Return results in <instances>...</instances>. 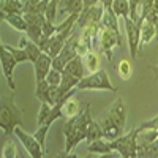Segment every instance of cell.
Masks as SVG:
<instances>
[{
    "label": "cell",
    "mask_w": 158,
    "mask_h": 158,
    "mask_svg": "<svg viewBox=\"0 0 158 158\" xmlns=\"http://www.w3.org/2000/svg\"><path fill=\"white\" fill-rule=\"evenodd\" d=\"M90 117H92L90 103H85L84 109L81 112L70 117L68 120L63 123V127H62V133L65 136V152H63V155H68V153L74 152V149L79 144L87 139V125H89Z\"/></svg>",
    "instance_id": "cell-1"
},
{
    "label": "cell",
    "mask_w": 158,
    "mask_h": 158,
    "mask_svg": "<svg viewBox=\"0 0 158 158\" xmlns=\"http://www.w3.org/2000/svg\"><path fill=\"white\" fill-rule=\"evenodd\" d=\"M100 125L103 128L104 138L109 141H114L123 135V128L127 125V108L122 98H117L108 108L106 114L100 120Z\"/></svg>",
    "instance_id": "cell-2"
},
{
    "label": "cell",
    "mask_w": 158,
    "mask_h": 158,
    "mask_svg": "<svg viewBox=\"0 0 158 158\" xmlns=\"http://www.w3.org/2000/svg\"><path fill=\"white\" fill-rule=\"evenodd\" d=\"M24 109L15 103L13 97H2V111H0V128H2V139L10 138L15 133L16 127L22 123Z\"/></svg>",
    "instance_id": "cell-3"
},
{
    "label": "cell",
    "mask_w": 158,
    "mask_h": 158,
    "mask_svg": "<svg viewBox=\"0 0 158 158\" xmlns=\"http://www.w3.org/2000/svg\"><path fill=\"white\" fill-rule=\"evenodd\" d=\"M77 90H108V92H117V87L111 82L108 76V71L100 68L98 71L92 73L89 76H84L79 84L76 85Z\"/></svg>",
    "instance_id": "cell-4"
},
{
    "label": "cell",
    "mask_w": 158,
    "mask_h": 158,
    "mask_svg": "<svg viewBox=\"0 0 158 158\" xmlns=\"http://www.w3.org/2000/svg\"><path fill=\"white\" fill-rule=\"evenodd\" d=\"M98 46L101 49V54L106 57V60H109L112 63V48L114 46H118V48L123 46L122 35L115 33L112 29H109L104 24H101L100 32H98Z\"/></svg>",
    "instance_id": "cell-5"
},
{
    "label": "cell",
    "mask_w": 158,
    "mask_h": 158,
    "mask_svg": "<svg viewBox=\"0 0 158 158\" xmlns=\"http://www.w3.org/2000/svg\"><path fill=\"white\" fill-rule=\"evenodd\" d=\"M111 146H112V152H118L122 156L125 158H135L138 156V130L133 128L127 135L118 136L117 139L111 141Z\"/></svg>",
    "instance_id": "cell-6"
},
{
    "label": "cell",
    "mask_w": 158,
    "mask_h": 158,
    "mask_svg": "<svg viewBox=\"0 0 158 158\" xmlns=\"http://www.w3.org/2000/svg\"><path fill=\"white\" fill-rule=\"evenodd\" d=\"M79 38H81V36H77V35L73 33V35L67 40V43L63 44L62 51L59 52L54 59H52V68H56V70H59V71H63V68L67 67V63L77 56Z\"/></svg>",
    "instance_id": "cell-7"
},
{
    "label": "cell",
    "mask_w": 158,
    "mask_h": 158,
    "mask_svg": "<svg viewBox=\"0 0 158 158\" xmlns=\"http://www.w3.org/2000/svg\"><path fill=\"white\" fill-rule=\"evenodd\" d=\"M73 35V29H67V30H60V32H56L52 36H49L48 40H43L40 43V48H41L43 52L49 54L52 59H54L59 52L62 51L63 44L67 43V40Z\"/></svg>",
    "instance_id": "cell-8"
},
{
    "label": "cell",
    "mask_w": 158,
    "mask_h": 158,
    "mask_svg": "<svg viewBox=\"0 0 158 158\" xmlns=\"http://www.w3.org/2000/svg\"><path fill=\"white\" fill-rule=\"evenodd\" d=\"M24 18L27 21V35L32 41H35L36 44L41 43L43 40V24L48 19L44 13H24Z\"/></svg>",
    "instance_id": "cell-9"
},
{
    "label": "cell",
    "mask_w": 158,
    "mask_h": 158,
    "mask_svg": "<svg viewBox=\"0 0 158 158\" xmlns=\"http://www.w3.org/2000/svg\"><path fill=\"white\" fill-rule=\"evenodd\" d=\"M125 21V30H127V38H128V49L131 59H136L139 54V44H141V21H133L130 16L123 18Z\"/></svg>",
    "instance_id": "cell-10"
},
{
    "label": "cell",
    "mask_w": 158,
    "mask_h": 158,
    "mask_svg": "<svg viewBox=\"0 0 158 158\" xmlns=\"http://www.w3.org/2000/svg\"><path fill=\"white\" fill-rule=\"evenodd\" d=\"M15 135H16L18 139L22 142L24 149L27 150V153H29L32 158H43V156H46V150L41 147V144L38 142V139H36L33 135H29L27 131H24L21 127H16Z\"/></svg>",
    "instance_id": "cell-11"
},
{
    "label": "cell",
    "mask_w": 158,
    "mask_h": 158,
    "mask_svg": "<svg viewBox=\"0 0 158 158\" xmlns=\"http://www.w3.org/2000/svg\"><path fill=\"white\" fill-rule=\"evenodd\" d=\"M104 15V5L100 2L97 5H92L84 8L81 13H79L77 18V27L84 29L89 24H101V18Z\"/></svg>",
    "instance_id": "cell-12"
},
{
    "label": "cell",
    "mask_w": 158,
    "mask_h": 158,
    "mask_svg": "<svg viewBox=\"0 0 158 158\" xmlns=\"http://www.w3.org/2000/svg\"><path fill=\"white\" fill-rule=\"evenodd\" d=\"M35 97L41 103H49L51 106L59 101V85H51L48 81H40L35 84Z\"/></svg>",
    "instance_id": "cell-13"
},
{
    "label": "cell",
    "mask_w": 158,
    "mask_h": 158,
    "mask_svg": "<svg viewBox=\"0 0 158 158\" xmlns=\"http://www.w3.org/2000/svg\"><path fill=\"white\" fill-rule=\"evenodd\" d=\"M18 65V60L13 57V54L2 48V70H3V74L6 77V82H8V87L15 92L16 90V81H15V67Z\"/></svg>",
    "instance_id": "cell-14"
},
{
    "label": "cell",
    "mask_w": 158,
    "mask_h": 158,
    "mask_svg": "<svg viewBox=\"0 0 158 158\" xmlns=\"http://www.w3.org/2000/svg\"><path fill=\"white\" fill-rule=\"evenodd\" d=\"M100 25L101 24H89L82 29L79 43L85 46L89 51H94L95 46L98 44V32H100Z\"/></svg>",
    "instance_id": "cell-15"
},
{
    "label": "cell",
    "mask_w": 158,
    "mask_h": 158,
    "mask_svg": "<svg viewBox=\"0 0 158 158\" xmlns=\"http://www.w3.org/2000/svg\"><path fill=\"white\" fill-rule=\"evenodd\" d=\"M33 68H35V82L44 81L48 73L52 68V57L49 54H46V52H43V54L38 57V60L33 63Z\"/></svg>",
    "instance_id": "cell-16"
},
{
    "label": "cell",
    "mask_w": 158,
    "mask_h": 158,
    "mask_svg": "<svg viewBox=\"0 0 158 158\" xmlns=\"http://www.w3.org/2000/svg\"><path fill=\"white\" fill-rule=\"evenodd\" d=\"M76 92H77V89L74 87V89L71 90L70 97H68V98H65V101H63V108H62V111H63V115H67L68 118L73 117V115H76V114H79V112L84 109V106H81V101H79V98L74 95Z\"/></svg>",
    "instance_id": "cell-17"
},
{
    "label": "cell",
    "mask_w": 158,
    "mask_h": 158,
    "mask_svg": "<svg viewBox=\"0 0 158 158\" xmlns=\"http://www.w3.org/2000/svg\"><path fill=\"white\" fill-rule=\"evenodd\" d=\"M19 48L25 49V52H27V56H29V62H32V63H35L38 60V57L43 54L41 48H40L35 41H32L29 36H22L19 40Z\"/></svg>",
    "instance_id": "cell-18"
},
{
    "label": "cell",
    "mask_w": 158,
    "mask_h": 158,
    "mask_svg": "<svg viewBox=\"0 0 158 158\" xmlns=\"http://www.w3.org/2000/svg\"><path fill=\"white\" fill-rule=\"evenodd\" d=\"M2 19L6 21L13 29H16L19 32H27V21H25L22 13H10V15H5L2 13Z\"/></svg>",
    "instance_id": "cell-19"
},
{
    "label": "cell",
    "mask_w": 158,
    "mask_h": 158,
    "mask_svg": "<svg viewBox=\"0 0 158 158\" xmlns=\"http://www.w3.org/2000/svg\"><path fill=\"white\" fill-rule=\"evenodd\" d=\"M87 152L89 153H97V155H108L112 152V146H111V141L106 138H101L97 139L94 142L87 144Z\"/></svg>",
    "instance_id": "cell-20"
},
{
    "label": "cell",
    "mask_w": 158,
    "mask_h": 158,
    "mask_svg": "<svg viewBox=\"0 0 158 158\" xmlns=\"http://www.w3.org/2000/svg\"><path fill=\"white\" fill-rule=\"evenodd\" d=\"M153 38H156V27H155L153 22L146 19L141 24V44H139V49L147 46Z\"/></svg>",
    "instance_id": "cell-21"
},
{
    "label": "cell",
    "mask_w": 158,
    "mask_h": 158,
    "mask_svg": "<svg viewBox=\"0 0 158 158\" xmlns=\"http://www.w3.org/2000/svg\"><path fill=\"white\" fill-rule=\"evenodd\" d=\"M79 84V79L68 74V73H65L62 71V81H60V85H59V100L63 98L65 95L68 94L70 90H73L76 85Z\"/></svg>",
    "instance_id": "cell-22"
},
{
    "label": "cell",
    "mask_w": 158,
    "mask_h": 158,
    "mask_svg": "<svg viewBox=\"0 0 158 158\" xmlns=\"http://www.w3.org/2000/svg\"><path fill=\"white\" fill-rule=\"evenodd\" d=\"M65 73H68L74 77H77L79 81L84 77V63H82V57L81 56H76L73 60H70L67 63V67L63 68Z\"/></svg>",
    "instance_id": "cell-23"
},
{
    "label": "cell",
    "mask_w": 158,
    "mask_h": 158,
    "mask_svg": "<svg viewBox=\"0 0 158 158\" xmlns=\"http://www.w3.org/2000/svg\"><path fill=\"white\" fill-rule=\"evenodd\" d=\"M101 138H104V135H103V128H101L100 122L94 120V118L90 117L89 125H87V139H85V142L90 144V142H94L97 139H101Z\"/></svg>",
    "instance_id": "cell-24"
},
{
    "label": "cell",
    "mask_w": 158,
    "mask_h": 158,
    "mask_svg": "<svg viewBox=\"0 0 158 158\" xmlns=\"http://www.w3.org/2000/svg\"><path fill=\"white\" fill-rule=\"evenodd\" d=\"M101 24H104L106 27L112 29L115 33L120 35V30H118V21H117V15L114 13L112 6H109V8H104V15H103V18H101Z\"/></svg>",
    "instance_id": "cell-25"
},
{
    "label": "cell",
    "mask_w": 158,
    "mask_h": 158,
    "mask_svg": "<svg viewBox=\"0 0 158 158\" xmlns=\"http://www.w3.org/2000/svg\"><path fill=\"white\" fill-rule=\"evenodd\" d=\"M0 8L5 15H10V13H22L24 15L22 0H0Z\"/></svg>",
    "instance_id": "cell-26"
},
{
    "label": "cell",
    "mask_w": 158,
    "mask_h": 158,
    "mask_svg": "<svg viewBox=\"0 0 158 158\" xmlns=\"http://www.w3.org/2000/svg\"><path fill=\"white\" fill-rule=\"evenodd\" d=\"M112 10L117 18H128L130 16V0H114Z\"/></svg>",
    "instance_id": "cell-27"
},
{
    "label": "cell",
    "mask_w": 158,
    "mask_h": 158,
    "mask_svg": "<svg viewBox=\"0 0 158 158\" xmlns=\"http://www.w3.org/2000/svg\"><path fill=\"white\" fill-rule=\"evenodd\" d=\"M117 73H118V77L123 79V81H128L131 77V73H133V68H131V63L128 59H122L117 65Z\"/></svg>",
    "instance_id": "cell-28"
},
{
    "label": "cell",
    "mask_w": 158,
    "mask_h": 158,
    "mask_svg": "<svg viewBox=\"0 0 158 158\" xmlns=\"http://www.w3.org/2000/svg\"><path fill=\"white\" fill-rule=\"evenodd\" d=\"M85 68L90 73H95L100 70V57L95 54L94 51H89L85 56Z\"/></svg>",
    "instance_id": "cell-29"
},
{
    "label": "cell",
    "mask_w": 158,
    "mask_h": 158,
    "mask_svg": "<svg viewBox=\"0 0 158 158\" xmlns=\"http://www.w3.org/2000/svg\"><path fill=\"white\" fill-rule=\"evenodd\" d=\"M2 48L8 49L11 54H13V57L18 60V63L29 62V56H27V52H25V49H22V48H13V46H10V44H5V43L2 44Z\"/></svg>",
    "instance_id": "cell-30"
},
{
    "label": "cell",
    "mask_w": 158,
    "mask_h": 158,
    "mask_svg": "<svg viewBox=\"0 0 158 158\" xmlns=\"http://www.w3.org/2000/svg\"><path fill=\"white\" fill-rule=\"evenodd\" d=\"M2 156L3 158H18L19 156V153L16 150V146H15V142L11 141V138L5 139V144L2 147Z\"/></svg>",
    "instance_id": "cell-31"
},
{
    "label": "cell",
    "mask_w": 158,
    "mask_h": 158,
    "mask_svg": "<svg viewBox=\"0 0 158 158\" xmlns=\"http://www.w3.org/2000/svg\"><path fill=\"white\" fill-rule=\"evenodd\" d=\"M51 111H52V106L49 103H41V108H40V112H38V117H36V125L38 127L44 125L48 117L51 115Z\"/></svg>",
    "instance_id": "cell-32"
},
{
    "label": "cell",
    "mask_w": 158,
    "mask_h": 158,
    "mask_svg": "<svg viewBox=\"0 0 158 158\" xmlns=\"http://www.w3.org/2000/svg\"><path fill=\"white\" fill-rule=\"evenodd\" d=\"M153 3H155V0H139V19L141 21H146Z\"/></svg>",
    "instance_id": "cell-33"
},
{
    "label": "cell",
    "mask_w": 158,
    "mask_h": 158,
    "mask_svg": "<svg viewBox=\"0 0 158 158\" xmlns=\"http://www.w3.org/2000/svg\"><path fill=\"white\" fill-rule=\"evenodd\" d=\"M46 81H48V84H51V85H60L62 71H59V70H56V68H51V71H49L48 76H46Z\"/></svg>",
    "instance_id": "cell-34"
},
{
    "label": "cell",
    "mask_w": 158,
    "mask_h": 158,
    "mask_svg": "<svg viewBox=\"0 0 158 158\" xmlns=\"http://www.w3.org/2000/svg\"><path fill=\"white\" fill-rule=\"evenodd\" d=\"M41 0H22V6H24V13H33L36 5Z\"/></svg>",
    "instance_id": "cell-35"
},
{
    "label": "cell",
    "mask_w": 158,
    "mask_h": 158,
    "mask_svg": "<svg viewBox=\"0 0 158 158\" xmlns=\"http://www.w3.org/2000/svg\"><path fill=\"white\" fill-rule=\"evenodd\" d=\"M147 68H149L150 71H153L155 77L158 79V62H156V63H149V65H147Z\"/></svg>",
    "instance_id": "cell-36"
},
{
    "label": "cell",
    "mask_w": 158,
    "mask_h": 158,
    "mask_svg": "<svg viewBox=\"0 0 158 158\" xmlns=\"http://www.w3.org/2000/svg\"><path fill=\"white\" fill-rule=\"evenodd\" d=\"M97 3H100V0H84V8L92 6V5H97Z\"/></svg>",
    "instance_id": "cell-37"
},
{
    "label": "cell",
    "mask_w": 158,
    "mask_h": 158,
    "mask_svg": "<svg viewBox=\"0 0 158 158\" xmlns=\"http://www.w3.org/2000/svg\"><path fill=\"white\" fill-rule=\"evenodd\" d=\"M100 2L104 5V8H109V6H112V2H114V0H100Z\"/></svg>",
    "instance_id": "cell-38"
},
{
    "label": "cell",
    "mask_w": 158,
    "mask_h": 158,
    "mask_svg": "<svg viewBox=\"0 0 158 158\" xmlns=\"http://www.w3.org/2000/svg\"><path fill=\"white\" fill-rule=\"evenodd\" d=\"M155 27H156V38H158V19H156V22H155Z\"/></svg>",
    "instance_id": "cell-39"
}]
</instances>
